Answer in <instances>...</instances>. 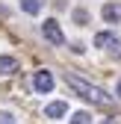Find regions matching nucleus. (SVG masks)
<instances>
[{
  "mask_svg": "<svg viewBox=\"0 0 121 124\" xmlns=\"http://www.w3.org/2000/svg\"><path fill=\"white\" fill-rule=\"evenodd\" d=\"M74 21H77V27L89 24V12H86V9H74Z\"/></svg>",
  "mask_w": 121,
  "mask_h": 124,
  "instance_id": "9",
  "label": "nucleus"
},
{
  "mask_svg": "<svg viewBox=\"0 0 121 124\" xmlns=\"http://www.w3.org/2000/svg\"><path fill=\"white\" fill-rule=\"evenodd\" d=\"M100 124H112V121H100Z\"/></svg>",
  "mask_w": 121,
  "mask_h": 124,
  "instance_id": "13",
  "label": "nucleus"
},
{
  "mask_svg": "<svg viewBox=\"0 0 121 124\" xmlns=\"http://www.w3.org/2000/svg\"><path fill=\"white\" fill-rule=\"evenodd\" d=\"M15 71H18V59L15 56H0V77L15 74Z\"/></svg>",
  "mask_w": 121,
  "mask_h": 124,
  "instance_id": "7",
  "label": "nucleus"
},
{
  "mask_svg": "<svg viewBox=\"0 0 121 124\" xmlns=\"http://www.w3.org/2000/svg\"><path fill=\"white\" fill-rule=\"evenodd\" d=\"M71 124H92V115H89V112H77L71 118Z\"/></svg>",
  "mask_w": 121,
  "mask_h": 124,
  "instance_id": "10",
  "label": "nucleus"
},
{
  "mask_svg": "<svg viewBox=\"0 0 121 124\" xmlns=\"http://www.w3.org/2000/svg\"><path fill=\"white\" fill-rule=\"evenodd\" d=\"M118 98H121V80H118Z\"/></svg>",
  "mask_w": 121,
  "mask_h": 124,
  "instance_id": "12",
  "label": "nucleus"
},
{
  "mask_svg": "<svg viewBox=\"0 0 121 124\" xmlns=\"http://www.w3.org/2000/svg\"><path fill=\"white\" fill-rule=\"evenodd\" d=\"M65 83L77 92L80 98H86V101H92V103H98V106H109L112 101H109V95L103 92L100 86H95V83H89V80H83V77H77L74 71H65Z\"/></svg>",
  "mask_w": 121,
  "mask_h": 124,
  "instance_id": "1",
  "label": "nucleus"
},
{
  "mask_svg": "<svg viewBox=\"0 0 121 124\" xmlns=\"http://www.w3.org/2000/svg\"><path fill=\"white\" fill-rule=\"evenodd\" d=\"M41 33H44V39H47L50 44H65V36H62V27L56 24V18H50V21H44L41 24Z\"/></svg>",
  "mask_w": 121,
  "mask_h": 124,
  "instance_id": "3",
  "label": "nucleus"
},
{
  "mask_svg": "<svg viewBox=\"0 0 121 124\" xmlns=\"http://www.w3.org/2000/svg\"><path fill=\"white\" fill-rule=\"evenodd\" d=\"M95 47L106 50V53H112V56H121V39H118L115 33H109V30H103V33L95 36Z\"/></svg>",
  "mask_w": 121,
  "mask_h": 124,
  "instance_id": "2",
  "label": "nucleus"
},
{
  "mask_svg": "<svg viewBox=\"0 0 121 124\" xmlns=\"http://www.w3.org/2000/svg\"><path fill=\"white\" fill-rule=\"evenodd\" d=\"M33 89L38 92V95H47V92L53 89V74H50V71H44V68L36 71V74H33Z\"/></svg>",
  "mask_w": 121,
  "mask_h": 124,
  "instance_id": "4",
  "label": "nucleus"
},
{
  "mask_svg": "<svg viewBox=\"0 0 121 124\" xmlns=\"http://www.w3.org/2000/svg\"><path fill=\"white\" fill-rule=\"evenodd\" d=\"M100 15H103L106 24H121V3H106Z\"/></svg>",
  "mask_w": 121,
  "mask_h": 124,
  "instance_id": "5",
  "label": "nucleus"
},
{
  "mask_svg": "<svg viewBox=\"0 0 121 124\" xmlns=\"http://www.w3.org/2000/svg\"><path fill=\"white\" fill-rule=\"evenodd\" d=\"M21 9H24L27 15H38V12L44 9V0H21Z\"/></svg>",
  "mask_w": 121,
  "mask_h": 124,
  "instance_id": "8",
  "label": "nucleus"
},
{
  "mask_svg": "<svg viewBox=\"0 0 121 124\" xmlns=\"http://www.w3.org/2000/svg\"><path fill=\"white\" fill-rule=\"evenodd\" d=\"M65 112H68V103L65 101H53V103L44 106V115H47V118H62Z\"/></svg>",
  "mask_w": 121,
  "mask_h": 124,
  "instance_id": "6",
  "label": "nucleus"
},
{
  "mask_svg": "<svg viewBox=\"0 0 121 124\" xmlns=\"http://www.w3.org/2000/svg\"><path fill=\"white\" fill-rule=\"evenodd\" d=\"M0 124H18L12 112H0Z\"/></svg>",
  "mask_w": 121,
  "mask_h": 124,
  "instance_id": "11",
  "label": "nucleus"
}]
</instances>
